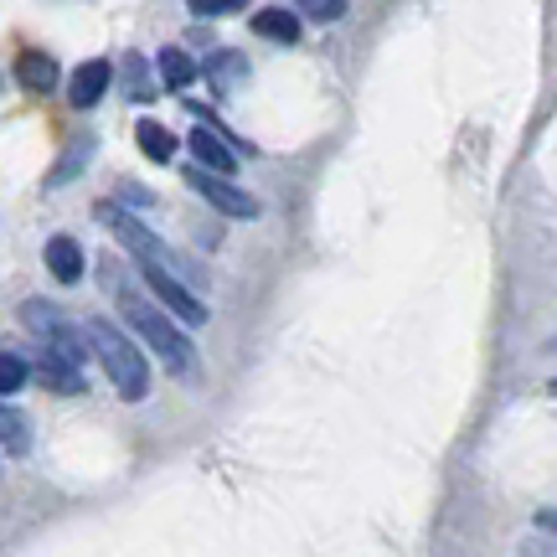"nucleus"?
<instances>
[{"instance_id":"3","label":"nucleus","mask_w":557,"mask_h":557,"mask_svg":"<svg viewBox=\"0 0 557 557\" xmlns=\"http://www.w3.org/2000/svg\"><path fill=\"white\" fill-rule=\"evenodd\" d=\"M21 325H26L32 336L47 341V346H52V357L73 361V367L88 361V346H83L88 336H78V331L67 325V315H62L58 305H47V299H26V305H21Z\"/></svg>"},{"instance_id":"9","label":"nucleus","mask_w":557,"mask_h":557,"mask_svg":"<svg viewBox=\"0 0 557 557\" xmlns=\"http://www.w3.org/2000/svg\"><path fill=\"white\" fill-rule=\"evenodd\" d=\"M41 259H47V274L58 278V284H78L83 278V248L78 238H67V233H58V238H47V248H41Z\"/></svg>"},{"instance_id":"22","label":"nucleus","mask_w":557,"mask_h":557,"mask_svg":"<svg viewBox=\"0 0 557 557\" xmlns=\"http://www.w3.org/2000/svg\"><path fill=\"white\" fill-rule=\"evenodd\" d=\"M527 557H557V537H537V542H527Z\"/></svg>"},{"instance_id":"4","label":"nucleus","mask_w":557,"mask_h":557,"mask_svg":"<svg viewBox=\"0 0 557 557\" xmlns=\"http://www.w3.org/2000/svg\"><path fill=\"white\" fill-rule=\"evenodd\" d=\"M94 218H99L139 263H160V269H171V274H176V253H171V248H165V243H160L139 218H129L120 201H99V207H94Z\"/></svg>"},{"instance_id":"17","label":"nucleus","mask_w":557,"mask_h":557,"mask_svg":"<svg viewBox=\"0 0 557 557\" xmlns=\"http://www.w3.org/2000/svg\"><path fill=\"white\" fill-rule=\"evenodd\" d=\"M26 377H32V367H26V357H0V398H11V393H21L26 387Z\"/></svg>"},{"instance_id":"21","label":"nucleus","mask_w":557,"mask_h":557,"mask_svg":"<svg viewBox=\"0 0 557 557\" xmlns=\"http://www.w3.org/2000/svg\"><path fill=\"white\" fill-rule=\"evenodd\" d=\"M295 5L310 21H341V16H346V0H295Z\"/></svg>"},{"instance_id":"11","label":"nucleus","mask_w":557,"mask_h":557,"mask_svg":"<svg viewBox=\"0 0 557 557\" xmlns=\"http://www.w3.org/2000/svg\"><path fill=\"white\" fill-rule=\"evenodd\" d=\"M253 32L263 41H278V47H295L299 41V16L284 11V5H269V11H253Z\"/></svg>"},{"instance_id":"12","label":"nucleus","mask_w":557,"mask_h":557,"mask_svg":"<svg viewBox=\"0 0 557 557\" xmlns=\"http://www.w3.org/2000/svg\"><path fill=\"white\" fill-rule=\"evenodd\" d=\"M156 67H160V83H165V88H191V83H197V62L186 58V52H181V47H160V58H156Z\"/></svg>"},{"instance_id":"1","label":"nucleus","mask_w":557,"mask_h":557,"mask_svg":"<svg viewBox=\"0 0 557 557\" xmlns=\"http://www.w3.org/2000/svg\"><path fill=\"white\" fill-rule=\"evenodd\" d=\"M88 351L99 357V367L109 372V382H114V393H120L124 403H145V393H150V361L139 357V346L129 336H124L114 320L94 315L88 320Z\"/></svg>"},{"instance_id":"6","label":"nucleus","mask_w":557,"mask_h":557,"mask_svg":"<svg viewBox=\"0 0 557 557\" xmlns=\"http://www.w3.org/2000/svg\"><path fill=\"white\" fill-rule=\"evenodd\" d=\"M139 274H145V289L165 305V315L186 320V325H207V305L191 295V284H181V274L160 269V263H139Z\"/></svg>"},{"instance_id":"7","label":"nucleus","mask_w":557,"mask_h":557,"mask_svg":"<svg viewBox=\"0 0 557 557\" xmlns=\"http://www.w3.org/2000/svg\"><path fill=\"white\" fill-rule=\"evenodd\" d=\"M109 83H114V67L103 58L83 62V67H73V78H67V103H73V109H94V103L109 94Z\"/></svg>"},{"instance_id":"16","label":"nucleus","mask_w":557,"mask_h":557,"mask_svg":"<svg viewBox=\"0 0 557 557\" xmlns=\"http://www.w3.org/2000/svg\"><path fill=\"white\" fill-rule=\"evenodd\" d=\"M207 78H212V83L222 88V94H227L233 83L248 78V62H243L238 52H212V62H207Z\"/></svg>"},{"instance_id":"14","label":"nucleus","mask_w":557,"mask_h":557,"mask_svg":"<svg viewBox=\"0 0 557 557\" xmlns=\"http://www.w3.org/2000/svg\"><path fill=\"white\" fill-rule=\"evenodd\" d=\"M32 372H37V377L47 382L52 393H83V372L73 367V361H62V357H41L37 367H32Z\"/></svg>"},{"instance_id":"20","label":"nucleus","mask_w":557,"mask_h":557,"mask_svg":"<svg viewBox=\"0 0 557 557\" xmlns=\"http://www.w3.org/2000/svg\"><path fill=\"white\" fill-rule=\"evenodd\" d=\"M191 16H233V11H248V0H186Z\"/></svg>"},{"instance_id":"2","label":"nucleus","mask_w":557,"mask_h":557,"mask_svg":"<svg viewBox=\"0 0 557 557\" xmlns=\"http://www.w3.org/2000/svg\"><path fill=\"white\" fill-rule=\"evenodd\" d=\"M114 295H120V310H124V320H129V331H135L176 377H186V372L197 367V346L176 331V320L165 315V310H156L150 299H139L135 289H114Z\"/></svg>"},{"instance_id":"10","label":"nucleus","mask_w":557,"mask_h":557,"mask_svg":"<svg viewBox=\"0 0 557 557\" xmlns=\"http://www.w3.org/2000/svg\"><path fill=\"white\" fill-rule=\"evenodd\" d=\"M16 78H21V88L26 94H52L58 88V58L52 52H21L16 58Z\"/></svg>"},{"instance_id":"19","label":"nucleus","mask_w":557,"mask_h":557,"mask_svg":"<svg viewBox=\"0 0 557 557\" xmlns=\"http://www.w3.org/2000/svg\"><path fill=\"white\" fill-rule=\"evenodd\" d=\"M88 156H94V139H78V145H73V156H62V165H58V171H52L47 181H52V186H62V181H73V176L83 171V160H88Z\"/></svg>"},{"instance_id":"5","label":"nucleus","mask_w":557,"mask_h":557,"mask_svg":"<svg viewBox=\"0 0 557 557\" xmlns=\"http://www.w3.org/2000/svg\"><path fill=\"white\" fill-rule=\"evenodd\" d=\"M186 186L197 191L207 207H218L222 218H238V222H253L263 212L253 191H243L233 176H218V171H201V165H186Z\"/></svg>"},{"instance_id":"15","label":"nucleus","mask_w":557,"mask_h":557,"mask_svg":"<svg viewBox=\"0 0 557 557\" xmlns=\"http://www.w3.org/2000/svg\"><path fill=\"white\" fill-rule=\"evenodd\" d=\"M0 449H11V455H26V449H32V423H26V413H16L11 403H0Z\"/></svg>"},{"instance_id":"18","label":"nucleus","mask_w":557,"mask_h":557,"mask_svg":"<svg viewBox=\"0 0 557 557\" xmlns=\"http://www.w3.org/2000/svg\"><path fill=\"white\" fill-rule=\"evenodd\" d=\"M124 83H129V99H156V83H150V67H145V58H129L124 62Z\"/></svg>"},{"instance_id":"8","label":"nucleus","mask_w":557,"mask_h":557,"mask_svg":"<svg viewBox=\"0 0 557 557\" xmlns=\"http://www.w3.org/2000/svg\"><path fill=\"white\" fill-rule=\"evenodd\" d=\"M186 145H191V160H197L201 171H218V176H233V171H238V156H233V145H227L218 129L201 124V129L186 135Z\"/></svg>"},{"instance_id":"23","label":"nucleus","mask_w":557,"mask_h":557,"mask_svg":"<svg viewBox=\"0 0 557 557\" xmlns=\"http://www.w3.org/2000/svg\"><path fill=\"white\" fill-rule=\"evenodd\" d=\"M537 527H542V532H553V537H557V511H537Z\"/></svg>"},{"instance_id":"13","label":"nucleus","mask_w":557,"mask_h":557,"mask_svg":"<svg viewBox=\"0 0 557 557\" xmlns=\"http://www.w3.org/2000/svg\"><path fill=\"white\" fill-rule=\"evenodd\" d=\"M135 139H139V150L156 160V165H165V160L176 156V135H171L165 124H156V120H139L135 124Z\"/></svg>"},{"instance_id":"24","label":"nucleus","mask_w":557,"mask_h":557,"mask_svg":"<svg viewBox=\"0 0 557 557\" xmlns=\"http://www.w3.org/2000/svg\"><path fill=\"white\" fill-rule=\"evenodd\" d=\"M547 393H553V398H557V377H553V382H547Z\"/></svg>"}]
</instances>
